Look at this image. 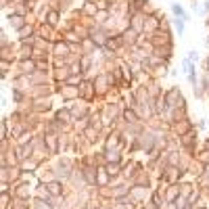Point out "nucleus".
<instances>
[{
  "mask_svg": "<svg viewBox=\"0 0 209 209\" xmlns=\"http://www.w3.org/2000/svg\"><path fill=\"white\" fill-rule=\"evenodd\" d=\"M48 190H50L52 195H61V186H59L57 182H52V184H48Z\"/></svg>",
  "mask_w": 209,
  "mask_h": 209,
  "instance_id": "obj_1",
  "label": "nucleus"
},
{
  "mask_svg": "<svg viewBox=\"0 0 209 209\" xmlns=\"http://www.w3.org/2000/svg\"><path fill=\"white\" fill-rule=\"evenodd\" d=\"M11 25H15V27H21V25H23V19L15 15V17H11Z\"/></svg>",
  "mask_w": 209,
  "mask_h": 209,
  "instance_id": "obj_2",
  "label": "nucleus"
},
{
  "mask_svg": "<svg viewBox=\"0 0 209 209\" xmlns=\"http://www.w3.org/2000/svg\"><path fill=\"white\" fill-rule=\"evenodd\" d=\"M46 142H48V146H50V151L54 153V151H57V142H54V136H48V138H46Z\"/></svg>",
  "mask_w": 209,
  "mask_h": 209,
  "instance_id": "obj_3",
  "label": "nucleus"
},
{
  "mask_svg": "<svg viewBox=\"0 0 209 209\" xmlns=\"http://www.w3.org/2000/svg\"><path fill=\"white\" fill-rule=\"evenodd\" d=\"M57 19H59V15L52 11V13H48V23H57Z\"/></svg>",
  "mask_w": 209,
  "mask_h": 209,
  "instance_id": "obj_4",
  "label": "nucleus"
},
{
  "mask_svg": "<svg viewBox=\"0 0 209 209\" xmlns=\"http://www.w3.org/2000/svg\"><path fill=\"white\" fill-rule=\"evenodd\" d=\"M125 119H128V121H136V115H134L132 111H125Z\"/></svg>",
  "mask_w": 209,
  "mask_h": 209,
  "instance_id": "obj_5",
  "label": "nucleus"
},
{
  "mask_svg": "<svg viewBox=\"0 0 209 209\" xmlns=\"http://www.w3.org/2000/svg\"><path fill=\"white\" fill-rule=\"evenodd\" d=\"M86 178H88V182H94V176H92V169L90 167L86 169Z\"/></svg>",
  "mask_w": 209,
  "mask_h": 209,
  "instance_id": "obj_6",
  "label": "nucleus"
},
{
  "mask_svg": "<svg viewBox=\"0 0 209 209\" xmlns=\"http://www.w3.org/2000/svg\"><path fill=\"white\" fill-rule=\"evenodd\" d=\"M36 205H38V209H50V205H48V203H44V201H38Z\"/></svg>",
  "mask_w": 209,
  "mask_h": 209,
  "instance_id": "obj_7",
  "label": "nucleus"
},
{
  "mask_svg": "<svg viewBox=\"0 0 209 209\" xmlns=\"http://www.w3.org/2000/svg\"><path fill=\"white\" fill-rule=\"evenodd\" d=\"M107 169H109V174L113 176V174H117V169H119V167H117V165H109Z\"/></svg>",
  "mask_w": 209,
  "mask_h": 209,
  "instance_id": "obj_8",
  "label": "nucleus"
},
{
  "mask_svg": "<svg viewBox=\"0 0 209 209\" xmlns=\"http://www.w3.org/2000/svg\"><path fill=\"white\" fill-rule=\"evenodd\" d=\"M57 52H59V54H65V52H67V48H65V46H61V44H59V46H57Z\"/></svg>",
  "mask_w": 209,
  "mask_h": 209,
  "instance_id": "obj_9",
  "label": "nucleus"
},
{
  "mask_svg": "<svg viewBox=\"0 0 209 209\" xmlns=\"http://www.w3.org/2000/svg\"><path fill=\"white\" fill-rule=\"evenodd\" d=\"M174 13H176V15H180V17H184V13H182V8H180V6H174Z\"/></svg>",
  "mask_w": 209,
  "mask_h": 209,
  "instance_id": "obj_10",
  "label": "nucleus"
},
{
  "mask_svg": "<svg viewBox=\"0 0 209 209\" xmlns=\"http://www.w3.org/2000/svg\"><path fill=\"white\" fill-rule=\"evenodd\" d=\"M23 69H29V71H32V69H34V63H23Z\"/></svg>",
  "mask_w": 209,
  "mask_h": 209,
  "instance_id": "obj_11",
  "label": "nucleus"
},
{
  "mask_svg": "<svg viewBox=\"0 0 209 209\" xmlns=\"http://www.w3.org/2000/svg\"><path fill=\"white\" fill-rule=\"evenodd\" d=\"M88 65H90V61H88V59H84V61H82V69H88Z\"/></svg>",
  "mask_w": 209,
  "mask_h": 209,
  "instance_id": "obj_12",
  "label": "nucleus"
},
{
  "mask_svg": "<svg viewBox=\"0 0 209 209\" xmlns=\"http://www.w3.org/2000/svg\"><path fill=\"white\" fill-rule=\"evenodd\" d=\"M176 27H178V29L182 32V29H184V23H182V21H176Z\"/></svg>",
  "mask_w": 209,
  "mask_h": 209,
  "instance_id": "obj_13",
  "label": "nucleus"
},
{
  "mask_svg": "<svg viewBox=\"0 0 209 209\" xmlns=\"http://www.w3.org/2000/svg\"><path fill=\"white\" fill-rule=\"evenodd\" d=\"M207 65H209V61H207Z\"/></svg>",
  "mask_w": 209,
  "mask_h": 209,
  "instance_id": "obj_14",
  "label": "nucleus"
}]
</instances>
